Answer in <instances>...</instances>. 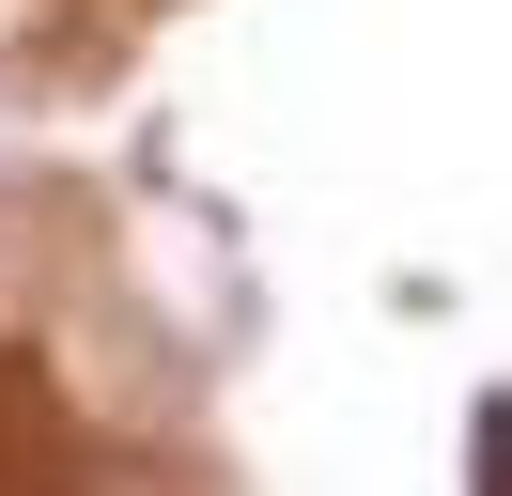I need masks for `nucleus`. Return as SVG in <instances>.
<instances>
[{
	"label": "nucleus",
	"instance_id": "1",
	"mask_svg": "<svg viewBox=\"0 0 512 496\" xmlns=\"http://www.w3.org/2000/svg\"><path fill=\"white\" fill-rule=\"evenodd\" d=\"M466 496H512V388H481L466 419Z\"/></svg>",
	"mask_w": 512,
	"mask_h": 496
}]
</instances>
